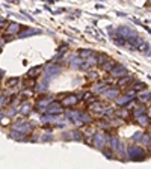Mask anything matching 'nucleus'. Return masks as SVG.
Segmentation results:
<instances>
[{
  "instance_id": "14",
  "label": "nucleus",
  "mask_w": 151,
  "mask_h": 169,
  "mask_svg": "<svg viewBox=\"0 0 151 169\" xmlns=\"http://www.w3.org/2000/svg\"><path fill=\"white\" fill-rule=\"evenodd\" d=\"M83 62H85V59H82V57H73L71 59V67L76 68V70H79V68H82V65H83Z\"/></svg>"
},
{
  "instance_id": "7",
  "label": "nucleus",
  "mask_w": 151,
  "mask_h": 169,
  "mask_svg": "<svg viewBox=\"0 0 151 169\" xmlns=\"http://www.w3.org/2000/svg\"><path fill=\"white\" fill-rule=\"evenodd\" d=\"M109 73H110L112 77H122V75L129 74V73H127V68H126L124 65H116V63L113 65V68Z\"/></svg>"
},
{
  "instance_id": "25",
  "label": "nucleus",
  "mask_w": 151,
  "mask_h": 169,
  "mask_svg": "<svg viewBox=\"0 0 151 169\" xmlns=\"http://www.w3.org/2000/svg\"><path fill=\"white\" fill-rule=\"evenodd\" d=\"M92 55H95L92 50H89V48H86V50H82L80 53H79V56L82 57V59H86V57H89V56H92Z\"/></svg>"
},
{
  "instance_id": "16",
  "label": "nucleus",
  "mask_w": 151,
  "mask_h": 169,
  "mask_svg": "<svg viewBox=\"0 0 151 169\" xmlns=\"http://www.w3.org/2000/svg\"><path fill=\"white\" fill-rule=\"evenodd\" d=\"M132 80H133L132 75H127V74H126V75H122V77H119V82H118V85H119V86H127V85H129Z\"/></svg>"
},
{
  "instance_id": "36",
  "label": "nucleus",
  "mask_w": 151,
  "mask_h": 169,
  "mask_svg": "<svg viewBox=\"0 0 151 169\" xmlns=\"http://www.w3.org/2000/svg\"><path fill=\"white\" fill-rule=\"evenodd\" d=\"M8 101H9V98H8V97H2V98H0V109H2V107H5V106L8 104Z\"/></svg>"
},
{
  "instance_id": "23",
  "label": "nucleus",
  "mask_w": 151,
  "mask_h": 169,
  "mask_svg": "<svg viewBox=\"0 0 151 169\" xmlns=\"http://www.w3.org/2000/svg\"><path fill=\"white\" fill-rule=\"evenodd\" d=\"M30 109H32V106H30L29 103H24V104H21V107H20V113H21V115H29V113H30Z\"/></svg>"
},
{
  "instance_id": "41",
  "label": "nucleus",
  "mask_w": 151,
  "mask_h": 169,
  "mask_svg": "<svg viewBox=\"0 0 151 169\" xmlns=\"http://www.w3.org/2000/svg\"><path fill=\"white\" fill-rule=\"evenodd\" d=\"M21 14H23V15H24V17H26V18H29V20H30V21H32V20H33V18H32V17H30V15H29V14H27V12H24V11H23V12H21Z\"/></svg>"
},
{
  "instance_id": "8",
  "label": "nucleus",
  "mask_w": 151,
  "mask_h": 169,
  "mask_svg": "<svg viewBox=\"0 0 151 169\" xmlns=\"http://www.w3.org/2000/svg\"><path fill=\"white\" fill-rule=\"evenodd\" d=\"M52 101H53V97H41V98L37 101V107L41 110V112H44L45 107H47Z\"/></svg>"
},
{
  "instance_id": "17",
  "label": "nucleus",
  "mask_w": 151,
  "mask_h": 169,
  "mask_svg": "<svg viewBox=\"0 0 151 169\" xmlns=\"http://www.w3.org/2000/svg\"><path fill=\"white\" fill-rule=\"evenodd\" d=\"M70 134H71V139L73 140H77V142L83 140V133L80 132V130H73V132H70Z\"/></svg>"
},
{
  "instance_id": "11",
  "label": "nucleus",
  "mask_w": 151,
  "mask_h": 169,
  "mask_svg": "<svg viewBox=\"0 0 151 169\" xmlns=\"http://www.w3.org/2000/svg\"><path fill=\"white\" fill-rule=\"evenodd\" d=\"M115 100H116V104L122 107V106H127V104H129V103L132 101L133 98L130 97V95H124V97H116Z\"/></svg>"
},
{
  "instance_id": "44",
  "label": "nucleus",
  "mask_w": 151,
  "mask_h": 169,
  "mask_svg": "<svg viewBox=\"0 0 151 169\" xmlns=\"http://www.w3.org/2000/svg\"><path fill=\"white\" fill-rule=\"evenodd\" d=\"M0 97H2V92H0Z\"/></svg>"
},
{
  "instance_id": "40",
  "label": "nucleus",
  "mask_w": 151,
  "mask_h": 169,
  "mask_svg": "<svg viewBox=\"0 0 151 169\" xmlns=\"http://www.w3.org/2000/svg\"><path fill=\"white\" fill-rule=\"evenodd\" d=\"M42 140H53V136H52V134H48V136H44V137H42Z\"/></svg>"
},
{
  "instance_id": "10",
  "label": "nucleus",
  "mask_w": 151,
  "mask_h": 169,
  "mask_svg": "<svg viewBox=\"0 0 151 169\" xmlns=\"http://www.w3.org/2000/svg\"><path fill=\"white\" fill-rule=\"evenodd\" d=\"M67 118L70 121H73L76 125H82V122H80V112L79 110H68L67 112Z\"/></svg>"
},
{
  "instance_id": "22",
  "label": "nucleus",
  "mask_w": 151,
  "mask_h": 169,
  "mask_svg": "<svg viewBox=\"0 0 151 169\" xmlns=\"http://www.w3.org/2000/svg\"><path fill=\"white\" fill-rule=\"evenodd\" d=\"M23 133H20L18 130H12L11 132V137L15 139V140H26V136H21Z\"/></svg>"
},
{
  "instance_id": "21",
  "label": "nucleus",
  "mask_w": 151,
  "mask_h": 169,
  "mask_svg": "<svg viewBox=\"0 0 151 169\" xmlns=\"http://www.w3.org/2000/svg\"><path fill=\"white\" fill-rule=\"evenodd\" d=\"M103 109H104V107H103L101 103H94V104L91 106V110L94 113H98V115H103Z\"/></svg>"
},
{
  "instance_id": "43",
  "label": "nucleus",
  "mask_w": 151,
  "mask_h": 169,
  "mask_svg": "<svg viewBox=\"0 0 151 169\" xmlns=\"http://www.w3.org/2000/svg\"><path fill=\"white\" fill-rule=\"evenodd\" d=\"M11 2H12V3H18V0H11Z\"/></svg>"
},
{
  "instance_id": "31",
  "label": "nucleus",
  "mask_w": 151,
  "mask_h": 169,
  "mask_svg": "<svg viewBox=\"0 0 151 169\" xmlns=\"http://www.w3.org/2000/svg\"><path fill=\"white\" fill-rule=\"evenodd\" d=\"M145 88H147V85H145V83H136V85L133 86V89H134L136 92H137V91H144Z\"/></svg>"
},
{
  "instance_id": "6",
  "label": "nucleus",
  "mask_w": 151,
  "mask_h": 169,
  "mask_svg": "<svg viewBox=\"0 0 151 169\" xmlns=\"http://www.w3.org/2000/svg\"><path fill=\"white\" fill-rule=\"evenodd\" d=\"M60 71H62L60 67H57V65H55V63H50V65L45 67V77H47V79L56 77V75L60 74Z\"/></svg>"
},
{
  "instance_id": "4",
  "label": "nucleus",
  "mask_w": 151,
  "mask_h": 169,
  "mask_svg": "<svg viewBox=\"0 0 151 169\" xmlns=\"http://www.w3.org/2000/svg\"><path fill=\"white\" fill-rule=\"evenodd\" d=\"M92 136H94V140H92L94 147H97L98 150H101V148L106 147V144H107V137H109V136H106L104 133H94Z\"/></svg>"
},
{
  "instance_id": "3",
  "label": "nucleus",
  "mask_w": 151,
  "mask_h": 169,
  "mask_svg": "<svg viewBox=\"0 0 151 169\" xmlns=\"http://www.w3.org/2000/svg\"><path fill=\"white\" fill-rule=\"evenodd\" d=\"M136 33L133 32L130 27H126V26H121V27H118V30H116V33H115V38H121V39H124V41H127L129 38L134 36ZM113 38V39H115Z\"/></svg>"
},
{
  "instance_id": "12",
  "label": "nucleus",
  "mask_w": 151,
  "mask_h": 169,
  "mask_svg": "<svg viewBox=\"0 0 151 169\" xmlns=\"http://www.w3.org/2000/svg\"><path fill=\"white\" fill-rule=\"evenodd\" d=\"M107 144L110 145V150L116 151L119 148V145H121V142H119V139L116 137V136H113V137H107Z\"/></svg>"
},
{
  "instance_id": "32",
  "label": "nucleus",
  "mask_w": 151,
  "mask_h": 169,
  "mask_svg": "<svg viewBox=\"0 0 151 169\" xmlns=\"http://www.w3.org/2000/svg\"><path fill=\"white\" fill-rule=\"evenodd\" d=\"M144 113H145V109H144V107H137V109L133 112V116L137 118V116H141V115H144Z\"/></svg>"
},
{
  "instance_id": "5",
  "label": "nucleus",
  "mask_w": 151,
  "mask_h": 169,
  "mask_svg": "<svg viewBox=\"0 0 151 169\" xmlns=\"http://www.w3.org/2000/svg\"><path fill=\"white\" fill-rule=\"evenodd\" d=\"M44 112L50 113V115H60V113L64 112V106L60 104V103H56V101H52L47 107H45V110Z\"/></svg>"
},
{
  "instance_id": "29",
  "label": "nucleus",
  "mask_w": 151,
  "mask_h": 169,
  "mask_svg": "<svg viewBox=\"0 0 151 169\" xmlns=\"http://www.w3.org/2000/svg\"><path fill=\"white\" fill-rule=\"evenodd\" d=\"M118 94H119L118 91H107V89L104 91V95H106L107 98H116V97H118Z\"/></svg>"
},
{
  "instance_id": "9",
  "label": "nucleus",
  "mask_w": 151,
  "mask_h": 169,
  "mask_svg": "<svg viewBox=\"0 0 151 169\" xmlns=\"http://www.w3.org/2000/svg\"><path fill=\"white\" fill-rule=\"evenodd\" d=\"M77 101H79V98H77L76 95H67L65 98H62L60 104H62L64 107H71V106H74Z\"/></svg>"
},
{
  "instance_id": "34",
  "label": "nucleus",
  "mask_w": 151,
  "mask_h": 169,
  "mask_svg": "<svg viewBox=\"0 0 151 169\" xmlns=\"http://www.w3.org/2000/svg\"><path fill=\"white\" fill-rule=\"evenodd\" d=\"M142 134H144V133L136 132L133 134V140H134V142H141V140H142Z\"/></svg>"
},
{
  "instance_id": "19",
  "label": "nucleus",
  "mask_w": 151,
  "mask_h": 169,
  "mask_svg": "<svg viewBox=\"0 0 151 169\" xmlns=\"http://www.w3.org/2000/svg\"><path fill=\"white\" fill-rule=\"evenodd\" d=\"M80 122H82V124H91V122H92V118H91V115L80 112Z\"/></svg>"
},
{
  "instance_id": "28",
  "label": "nucleus",
  "mask_w": 151,
  "mask_h": 169,
  "mask_svg": "<svg viewBox=\"0 0 151 169\" xmlns=\"http://www.w3.org/2000/svg\"><path fill=\"white\" fill-rule=\"evenodd\" d=\"M107 88H109V86H107L106 83H101V85H97V86H95L94 91L97 92V94H100V92H104V91H106Z\"/></svg>"
},
{
  "instance_id": "26",
  "label": "nucleus",
  "mask_w": 151,
  "mask_h": 169,
  "mask_svg": "<svg viewBox=\"0 0 151 169\" xmlns=\"http://www.w3.org/2000/svg\"><path fill=\"white\" fill-rule=\"evenodd\" d=\"M113 65H115V62L110 60V59H107V60L103 63V70H104V71H110V70L113 68Z\"/></svg>"
},
{
  "instance_id": "18",
  "label": "nucleus",
  "mask_w": 151,
  "mask_h": 169,
  "mask_svg": "<svg viewBox=\"0 0 151 169\" xmlns=\"http://www.w3.org/2000/svg\"><path fill=\"white\" fill-rule=\"evenodd\" d=\"M136 119H137V121H139V124H141V125H144V127H147V125L150 124V116H148V115H145V113H144V115H141V116H137Z\"/></svg>"
},
{
  "instance_id": "13",
  "label": "nucleus",
  "mask_w": 151,
  "mask_h": 169,
  "mask_svg": "<svg viewBox=\"0 0 151 169\" xmlns=\"http://www.w3.org/2000/svg\"><path fill=\"white\" fill-rule=\"evenodd\" d=\"M41 33L39 30H35V29H26V30H21L18 33V38H27V36H32V35H38Z\"/></svg>"
},
{
  "instance_id": "2",
  "label": "nucleus",
  "mask_w": 151,
  "mask_h": 169,
  "mask_svg": "<svg viewBox=\"0 0 151 169\" xmlns=\"http://www.w3.org/2000/svg\"><path fill=\"white\" fill-rule=\"evenodd\" d=\"M12 129H14V130H18V132L23 133V134H29V133L32 132L33 125H32L30 122H26V121H15L14 125H12Z\"/></svg>"
},
{
  "instance_id": "30",
  "label": "nucleus",
  "mask_w": 151,
  "mask_h": 169,
  "mask_svg": "<svg viewBox=\"0 0 151 169\" xmlns=\"http://www.w3.org/2000/svg\"><path fill=\"white\" fill-rule=\"evenodd\" d=\"M139 100L141 101H150V91H147V92H142V94L139 95Z\"/></svg>"
},
{
  "instance_id": "37",
  "label": "nucleus",
  "mask_w": 151,
  "mask_h": 169,
  "mask_svg": "<svg viewBox=\"0 0 151 169\" xmlns=\"http://www.w3.org/2000/svg\"><path fill=\"white\" fill-rule=\"evenodd\" d=\"M142 140H144V144L147 147H150V133H147L145 136H142Z\"/></svg>"
},
{
  "instance_id": "15",
  "label": "nucleus",
  "mask_w": 151,
  "mask_h": 169,
  "mask_svg": "<svg viewBox=\"0 0 151 169\" xmlns=\"http://www.w3.org/2000/svg\"><path fill=\"white\" fill-rule=\"evenodd\" d=\"M20 29H21V26H20L18 23H12V24H9V27H8V33L9 35H15V33H18Z\"/></svg>"
},
{
  "instance_id": "1",
  "label": "nucleus",
  "mask_w": 151,
  "mask_h": 169,
  "mask_svg": "<svg viewBox=\"0 0 151 169\" xmlns=\"http://www.w3.org/2000/svg\"><path fill=\"white\" fill-rule=\"evenodd\" d=\"M127 156L132 160H136V162L145 160V151L142 150L141 147H136V145H132V147L127 148Z\"/></svg>"
},
{
  "instance_id": "24",
  "label": "nucleus",
  "mask_w": 151,
  "mask_h": 169,
  "mask_svg": "<svg viewBox=\"0 0 151 169\" xmlns=\"http://www.w3.org/2000/svg\"><path fill=\"white\" fill-rule=\"evenodd\" d=\"M47 85H48V79H44L39 85H38V88H37V91L38 92H44L45 89H47Z\"/></svg>"
},
{
  "instance_id": "20",
  "label": "nucleus",
  "mask_w": 151,
  "mask_h": 169,
  "mask_svg": "<svg viewBox=\"0 0 151 169\" xmlns=\"http://www.w3.org/2000/svg\"><path fill=\"white\" fill-rule=\"evenodd\" d=\"M41 70H42V67H35V68H32V70H29V73H27V77L29 79H35L39 73H41Z\"/></svg>"
},
{
  "instance_id": "38",
  "label": "nucleus",
  "mask_w": 151,
  "mask_h": 169,
  "mask_svg": "<svg viewBox=\"0 0 151 169\" xmlns=\"http://www.w3.org/2000/svg\"><path fill=\"white\" fill-rule=\"evenodd\" d=\"M116 115H118L119 118H122V119H126V118L129 116V112H127V110H121V112H118V113H116Z\"/></svg>"
},
{
  "instance_id": "35",
  "label": "nucleus",
  "mask_w": 151,
  "mask_h": 169,
  "mask_svg": "<svg viewBox=\"0 0 151 169\" xmlns=\"http://www.w3.org/2000/svg\"><path fill=\"white\" fill-rule=\"evenodd\" d=\"M101 151H103V154L107 157V159H113V152L112 150H104V148H101Z\"/></svg>"
},
{
  "instance_id": "33",
  "label": "nucleus",
  "mask_w": 151,
  "mask_h": 169,
  "mask_svg": "<svg viewBox=\"0 0 151 169\" xmlns=\"http://www.w3.org/2000/svg\"><path fill=\"white\" fill-rule=\"evenodd\" d=\"M18 79H17V77H14V79H11V80H9V82H8V86H9V88H14V86H17V85H18Z\"/></svg>"
},
{
  "instance_id": "39",
  "label": "nucleus",
  "mask_w": 151,
  "mask_h": 169,
  "mask_svg": "<svg viewBox=\"0 0 151 169\" xmlns=\"http://www.w3.org/2000/svg\"><path fill=\"white\" fill-rule=\"evenodd\" d=\"M62 137H64L65 140H70V139H71V134H70V133H64V136H62Z\"/></svg>"
},
{
  "instance_id": "27",
  "label": "nucleus",
  "mask_w": 151,
  "mask_h": 169,
  "mask_svg": "<svg viewBox=\"0 0 151 169\" xmlns=\"http://www.w3.org/2000/svg\"><path fill=\"white\" fill-rule=\"evenodd\" d=\"M107 59H109L107 55H103V53H101V55H97V65H103Z\"/></svg>"
},
{
  "instance_id": "42",
  "label": "nucleus",
  "mask_w": 151,
  "mask_h": 169,
  "mask_svg": "<svg viewBox=\"0 0 151 169\" xmlns=\"http://www.w3.org/2000/svg\"><path fill=\"white\" fill-rule=\"evenodd\" d=\"M5 23H6V21H5V20H3V18H0V27H3V26H2V24H5Z\"/></svg>"
}]
</instances>
